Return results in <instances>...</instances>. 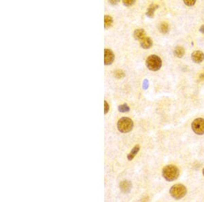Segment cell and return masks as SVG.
Segmentation results:
<instances>
[{
    "label": "cell",
    "mask_w": 204,
    "mask_h": 202,
    "mask_svg": "<svg viewBox=\"0 0 204 202\" xmlns=\"http://www.w3.org/2000/svg\"><path fill=\"white\" fill-rule=\"evenodd\" d=\"M174 54L175 56L178 57V58H182L185 54V48H184L182 46H176L174 50Z\"/></svg>",
    "instance_id": "cell-13"
},
{
    "label": "cell",
    "mask_w": 204,
    "mask_h": 202,
    "mask_svg": "<svg viewBox=\"0 0 204 202\" xmlns=\"http://www.w3.org/2000/svg\"><path fill=\"white\" fill-rule=\"evenodd\" d=\"M142 202H149V197L148 196H144L142 199Z\"/></svg>",
    "instance_id": "cell-22"
},
{
    "label": "cell",
    "mask_w": 204,
    "mask_h": 202,
    "mask_svg": "<svg viewBox=\"0 0 204 202\" xmlns=\"http://www.w3.org/2000/svg\"><path fill=\"white\" fill-rule=\"evenodd\" d=\"M146 35V33L145 30L143 29H138L135 30L134 33V36L135 39L137 40H139V42L142 40L144 38H145Z\"/></svg>",
    "instance_id": "cell-8"
},
{
    "label": "cell",
    "mask_w": 204,
    "mask_h": 202,
    "mask_svg": "<svg viewBox=\"0 0 204 202\" xmlns=\"http://www.w3.org/2000/svg\"><path fill=\"white\" fill-rule=\"evenodd\" d=\"M191 59L195 63H200L204 60V53L200 50H196L192 53Z\"/></svg>",
    "instance_id": "cell-7"
},
{
    "label": "cell",
    "mask_w": 204,
    "mask_h": 202,
    "mask_svg": "<svg viewBox=\"0 0 204 202\" xmlns=\"http://www.w3.org/2000/svg\"><path fill=\"white\" fill-rule=\"evenodd\" d=\"M109 110H110L109 104H108V103L106 101H104V113H105V114H107Z\"/></svg>",
    "instance_id": "cell-20"
},
{
    "label": "cell",
    "mask_w": 204,
    "mask_h": 202,
    "mask_svg": "<svg viewBox=\"0 0 204 202\" xmlns=\"http://www.w3.org/2000/svg\"><path fill=\"white\" fill-rule=\"evenodd\" d=\"M113 24V19L111 16L109 15H106L104 17V26H105V28L108 29Z\"/></svg>",
    "instance_id": "cell-14"
},
{
    "label": "cell",
    "mask_w": 204,
    "mask_h": 202,
    "mask_svg": "<svg viewBox=\"0 0 204 202\" xmlns=\"http://www.w3.org/2000/svg\"><path fill=\"white\" fill-rule=\"evenodd\" d=\"M199 32L204 34V25H203L202 26H201L200 29H199Z\"/></svg>",
    "instance_id": "cell-23"
},
{
    "label": "cell",
    "mask_w": 204,
    "mask_h": 202,
    "mask_svg": "<svg viewBox=\"0 0 204 202\" xmlns=\"http://www.w3.org/2000/svg\"><path fill=\"white\" fill-rule=\"evenodd\" d=\"M162 174L164 178L168 182L176 180L180 174L178 168L176 165H168L164 167L162 171Z\"/></svg>",
    "instance_id": "cell-1"
},
{
    "label": "cell",
    "mask_w": 204,
    "mask_h": 202,
    "mask_svg": "<svg viewBox=\"0 0 204 202\" xmlns=\"http://www.w3.org/2000/svg\"><path fill=\"white\" fill-rule=\"evenodd\" d=\"M134 127V122L130 118L123 117L120 119L117 123V128L120 132L126 134L130 132Z\"/></svg>",
    "instance_id": "cell-2"
},
{
    "label": "cell",
    "mask_w": 204,
    "mask_h": 202,
    "mask_svg": "<svg viewBox=\"0 0 204 202\" xmlns=\"http://www.w3.org/2000/svg\"><path fill=\"white\" fill-rule=\"evenodd\" d=\"M203 176H204V168H203Z\"/></svg>",
    "instance_id": "cell-25"
},
{
    "label": "cell",
    "mask_w": 204,
    "mask_h": 202,
    "mask_svg": "<svg viewBox=\"0 0 204 202\" xmlns=\"http://www.w3.org/2000/svg\"><path fill=\"white\" fill-rule=\"evenodd\" d=\"M159 30L162 34H167L169 32V25L165 22H163L159 26Z\"/></svg>",
    "instance_id": "cell-15"
},
{
    "label": "cell",
    "mask_w": 204,
    "mask_h": 202,
    "mask_svg": "<svg viewBox=\"0 0 204 202\" xmlns=\"http://www.w3.org/2000/svg\"><path fill=\"white\" fill-rule=\"evenodd\" d=\"M146 65L150 70L156 72V71L159 70L161 68V59L159 56H157V55H152L146 59Z\"/></svg>",
    "instance_id": "cell-3"
},
{
    "label": "cell",
    "mask_w": 204,
    "mask_h": 202,
    "mask_svg": "<svg viewBox=\"0 0 204 202\" xmlns=\"http://www.w3.org/2000/svg\"><path fill=\"white\" fill-rule=\"evenodd\" d=\"M114 74L115 77L117 78H122L125 77V73H124L123 70H118L115 71Z\"/></svg>",
    "instance_id": "cell-17"
},
{
    "label": "cell",
    "mask_w": 204,
    "mask_h": 202,
    "mask_svg": "<svg viewBox=\"0 0 204 202\" xmlns=\"http://www.w3.org/2000/svg\"><path fill=\"white\" fill-rule=\"evenodd\" d=\"M152 40L150 37H146L144 38L142 40L140 41V46L142 48H144V49H148V48H151L152 46Z\"/></svg>",
    "instance_id": "cell-10"
},
{
    "label": "cell",
    "mask_w": 204,
    "mask_h": 202,
    "mask_svg": "<svg viewBox=\"0 0 204 202\" xmlns=\"http://www.w3.org/2000/svg\"><path fill=\"white\" fill-rule=\"evenodd\" d=\"M139 150H140V146H139V145H136V146H135L134 147L132 148V150H131V152H130L129 154L128 155V156H127L128 160L129 161H131L132 159H134V157L136 156V155L139 151Z\"/></svg>",
    "instance_id": "cell-12"
},
{
    "label": "cell",
    "mask_w": 204,
    "mask_h": 202,
    "mask_svg": "<svg viewBox=\"0 0 204 202\" xmlns=\"http://www.w3.org/2000/svg\"><path fill=\"white\" fill-rule=\"evenodd\" d=\"M119 1H115V0H111V1H110V3L112 4H116Z\"/></svg>",
    "instance_id": "cell-24"
},
{
    "label": "cell",
    "mask_w": 204,
    "mask_h": 202,
    "mask_svg": "<svg viewBox=\"0 0 204 202\" xmlns=\"http://www.w3.org/2000/svg\"><path fill=\"white\" fill-rule=\"evenodd\" d=\"M114 60V54L112 50L106 48L104 50V63L105 65H110Z\"/></svg>",
    "instance_id": "cell-6"
},
{
    "label": "cell",
    "mask_w": 204,
    "mask_h": 202,
    "mask_svg": "<svg viewBox=\"0 0 204 202\" xmlns=\"http://www.w3.org/2000/svg\"><path fill=\"white\" fill-rule=\"evenodd\" d=\"M135 2H136L135 0H124V1H123V4L125 6H131L133 4H134Z\"/></svg>",
    "instance_id": "cell-18"
},
{
    "label": "cell",
    "mask_w": 204,
    "mask_h": 202,
    "mask_svg": "<svg viewBox=\"0 0 204 202\" xmlns=\"http://www.w3.org/2000/svg\"><path fill=\"white\" fill-rule=\"evenodd\" d=\"M187 189L185 186L181 184H177L175 185L170 190V193L173 198L176 199H180L183 198L187 194Z\"/></svg>",
    "instance_id": "cell-4"
},
{
    "label": "cell",
    "mask_w": 204,
    "mask_h": 202,
    "mask_svg": "<svg viewBox=\"0 0 204 202\" xmlns=\"http://www.w3.org/2000/svg\"><path fill=\"white\" fill-rule=\"evenodd\" d=\"M158 8H159V6L157 5V4H150L149 8H148L147 12H146V16L149 18H153V17H154V11L156 10Z\"/></svg>",
    "instance_id": "cell-11"
},
{
    "label": "cell",
    "mask_w": 204,
    "mask_h": 202,
    "mask_svg": "<svg viewBox=\"0 0 204 202\" xmlns=\"http://www.w3.org/2000/svg\"><path fill=\"white\" fill-rule=\"evenodd\" d=\"M120 188H121V191L125 193H127L130 191L131 188V184L129 181L124 180L122 181L120 183Z\"/></svg>",
    "instance_id": "cell-9"
},
{
    "label": "cell",
    "mask_w": 204,
    "mask_h": 202,
    "mask_svg": "<svg viewBox=\"0 0 204 202\" xmlns=\"http://www.w3.org/2000/svg\"><path fill=\"white\" fill-rule=\"evenodd\" d=\"M118 110L120 112L125 113V112H128L130 110V108L127 104H122V105H120L119 106Z\"/></svg>",
    "instance_id": "cell-16"
},
{
    "label": "cell",
    "mask_w": 204,
    "mask_h": 202,
    "mask_svg": "<svg viewBox=\"0 0 204 202\" xmlns=\"http://www.w3.org/2000/svg\"><path fill=\"white\" fill-rule=\"evenodd\" d=\"M192 129L197 135L204 134V119L198 118L195 119L191 124Z\"/></svg>",
    "instance_id": "cell-5"
},
{
    "label": "cell",
    "mask_w": 204,
    "mask_h": 202,
    "mask_svg": "<svg viewBox=\"0 0 204 202\" xmlns=\"http://www.w3.org/2000/svg\"><path fill=\"white\" fill-rule=\"evenodd\" d=\"M148 86H149V82L147 79H145L144 81H143V84H142V88L144 89H147L148 88Z\"/></svg>",
    "instance_id": "cell-21"
},
{
    "label": "cell",
    "mask_w": 204,
    "mask_h": 202,
    "mask_svg": "<svg viewBox=\"0 0 204 202\" xmlns=\"http://www.w3.org/2000/svg\"><path fill=\"white\" fill-rule=\"evenodd\" d=\"M184 3L187 6H193L195 4L196 1L195 0H185Z\"/></svg>",
    "instance_id": "cell-19"
}]
</instances>
